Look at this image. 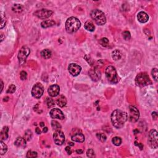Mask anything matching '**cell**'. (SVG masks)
Here are the masks:
<instances>
[{"mask_svg":"<svg viewBox=\"0 0 158 158\" xmlns=\"http://www.w3.org/2000/svg\"><path fill=\"white\" fill-rule=\"evenodd\" d=\"M56 24V22L53 20H46V21H43L41 24V26L43 29H47L48 27H52Z\"/></svg>","mask_w":158,"mask_h":158,"instance_id":"cell-19","label":"cell"},{"mask_svg":"<svg viewBox=\"0 0 158 158\" xmlns=\"http://www.w3.org/2000/svg\"><path fill=\"white\" fill-rule=\"evenodd\" d=\"M152 116H153V118L154 119V120H156L157 118V113L156 112H153L152 113Z\"/></svg>","mask_w":158,"mask_h":158,"instance_id":"cell-41","label":"cell"},{"mask_svg":"<svg viewBox=\"0 0 158 158\" xmlns=\"http://www.w3.org/2000/svg\"><path fill=\"white\" fill-rule=\"evenodd\" d=\"M66 152L67 153V154H71L72 153V150H71V148H70V146H66Z\"/></svg>","mask_w":158,"mask_h":158,"instance_id":"cell-40","label":"cell"},{"mask_svg":"<svg viewBox=\"0 0 158 158\" xmlns=\"http://www.w3.org/2000/svg\"><path fill=\"white\" fill-rule=\"evenodd\" d=\"M20 77H21V80H24L27 79V72L25 71L21 72L20 73Z\"/></svg>","mask_w":158,"mask_h":158,"instance_id":"cell-38","label":"cell"},{"mask_svg":"<svg viewBox=\"0 0 158 158\" xmlns=\"http://www.w3.org/2000/svg\"><path fill=\"white\" fill-rule=\"evenodd\" d=\"M76 153H77V154H82V153H83V151L82 150H80V149H79V150H76Z\"/></svg>","mask_w":158,"mask_h":158,"instance_id":"cell-42","label":"cell"},{"mask_svg":"<svg viewBox=\"0 0 158 158\" xmlns=\"http://www.w3.org/2000/svg\"><path fill=\"white\" fill-rule=\"evenodd\" d=\"M12 10L14 12L16 13H20L23 10V7L22 5L19 4H14L13 7H12Z\"/></svg>","mask_w":158,"mask_h":158,"instance_id":"cell-26","label":"cell"},{"mask_svg":"<svg viewBox=\"0 0 158 158\" xmlns=\"http://www.w3.org/2000/svg\"><path fill=\"white\" fill-rule=\"evenodd\" d=\"M6 19L3 17V15H1V29H3L5 26Z\"/></svg>","mask_w":158,"mask_h":158,"instance_id":"cell-39","label":"cell"},{"mask_svg":"<svg viewBox=\"0 0 158 158\" xmlns=\"http://www.w3.org/2000/svg\"><path fill=\"white\" fill-rule=\"evenodd\" d=\"M15 145L20 148H24L26 146V140L24 138L18 137L15 141Z\"/></svg>","mask_w":158,"mask_h":158,"instance_id":"cell-18","label":"cell"},{"mask_svg":"<svg viewBox=\"0 0 158 158\" xmlns=\"http://www.w3.org/2000/svg\"><path fill=\"white\" fill-rule=\"evenodd\" d=\"M53 14V11L51 10L42 9V10H37L34 13V15L37 17L41 19H45L50 17Z\"/></svg>","mask_w":158,"mask_h":158,"instance_id":"cell-10","label":"cell"},{"mask_svg":"<svg viewBox=\"0 0 158 158\" xmlns=\"http://www.w3.org/2000/svg\"><path fill=\"white\" fill-rule=\"evenodd\" d=\"M112 142L116 146H120L121 143H122V140L120 137H118V136H116L114 137L112 140Z\"/></svg>","mask_w":158,"mask_h":158,"instance_id":"cell-28","label":"cell"},{"mask_svg":"<svg viewBox=\"0 0 158 158\" xmlns=\"http://www.w3.org/2000/svg\"><path fill=\"white\" fill-rule=\"evenodd\" d=\"M1 92L3 91V82L2 80H1Z\"/></svg>","mask_w":158,"mask_h":158,"instance_id":"cell-44","label":"cell"},{"mask_svg":"<svg viewBox=\"0 0 158 158\" xmlns=\"http://www.w3.org/2000/svg\"><path fill=\"white\" fill-rule=\"evenodd\" d=\"M87 155L88 157H95V152L92 149H89L87 152Z\"/></svg>","mask_w":158,"mask_h":158,"instance_id":"cell-37","label":"cell"},{"mask_svg":"<svg viewBox=\"0 0 158 158\" xmlns=\"http://www.w3.org/2000/svg\"><path fill=\"white\" fill-rule=\"evenodd\" d=\"M16 87L14 85H11L9 87L8 90H7V93H13L16 91Z\"/></svg>","mask_w":158,"mask_h":158,"instance_id":"cell-36","label":"cell"},{"mask_svg":"<svg viewBox=\"0 0 158 158\" xmlns=\"http://www.w3.org/2000/svg\"><path fill=\"white\" fill-rule=\"evenodd\" d=\"M51 126L54 130H60L61 128V124L56 120H53L51 122Z\"/></svg>","mask_w":158,"mask_h":158,"instance_id":"cell-27","label":"cell"},{"mask_svg":"<svg viewBox=\"0 0 158 158\" xmlns=\"http://www.w3.org/2000/svg\"><path fill=\"white\" fill-rule=\"evenodd\" d=\"M53 140L57 145H62L65 141V136L61 130H56L53 135Z\"/></svg>","mask_w":158,"mask_h":158,"instance_id":"cell-11","label":"cell"},{"mask_svg":"<svg viewBox=\"0 0 158 158\" xmlns=\"http://www.w3.org/2000/svg\"><path fill=\"white\" fill-rule=\"evenodd\" d=\"M30 53V50L27 47H23L21 49L18 54V59H19V63L21 64H24L25 62L26 59Z\"/></svg>","mask_w":158,"mask_h":158,"instance_id":"cell-7","label":"cell"},{"mask_svg":"<svg viewBox=\"0 0 158 158\" xmlns=\"http://www.w3.org/2000/svg\"><path fill=\"white\" fill-rule=\"evenodd\" d=\"M37 157V153L33 151H29L27 153V157Z\"/></svg>","mask_w":158,"mask_h":158,"instance_id":"cell-33","label":"cell"},{"mask_svg":"<svg viewBox=\"0 0 158 158\" xmlns=\"http://www.w3.org/2000/svg\"><path fill=\"white\" fill-rule=\"evenodd\" d=\"M32 137V132L31 130H28L25 132L24 134V138L26 140V141H30Z\"/></svg>","mask_w":158,"mask_h":158,"instance_id":"cell-31","label":"cell"},{"mask_svg":"<svg viewBox=\"0 0 158 158\" xmlns=\"http://www.w3.org/2000/svg\"><path fill=\"white\" fill-rule=\"evenodd\" d=\"M140 117V113L138 109L133 106H129V114L128 119L131 122H136L138 120Z\"/></svg>","mask_w":158,"mask_h":158,"instance_id":"cell-9","label":"cell"},{"mask_svg":"<svg viewBox=\"0 0 158 158\" xmlns=\"http://www.w3.org/2000/svg\"><path fill=\"white\" fill-rule=\"evenodd\" d=\"M46 103H47L48 108H52L54 106V101L51 98H47L46 99Z\"/></svg>","mask_w":158,"mask_h":158,"instance_id":"cell-30","label":"cell"},{"mask_svg":"<svg viewBox=\"0 0 158 158\" xmlns=\"http://www.w3.org/2000/svg\"><path fill=\"white\" fill-rule=\"evenodd\" d=\"M128 118V115L125 112L121 110H115L112 113L111 122L116 128H121L125 125Z\"/></svg>","mask_w":158,"mask_h":158,"instance_id":"cell-1","label":"cell"},{"mask_svg":"<svg viewBox=\"0 0 158 158\" xmlns=\"http://www.w3.org/2000/svg\"><path fill=\"white\" fill-rule=\"evenodd\" d=\"M72 140L73 142H78V143H82L85 140V136L82 133H76L74 135H73L72 136Z\"/></svg>","mask_w":158,"mask_h":158,"instance_id":"cell-17","label":"cell"},{"mask_svg":"<svg viewBox=\"0 0 158 158\" xmlns=\"http://www.w3.org/2000/svg\"><path fill=\"white\" fill-rule=\"evenodd\" d=\"M69 145H71V146H73V145H74V144H73V143H69Z\"/></svg>","mask_w":158,"mask_h":158,"instance_id":"cell-48","label":"cell"},{"mask_svg":"<svg viewBox=\"0 0 158 158\" xmlns=\"http://www.w3.org/2000/svg\"><path fill=\"white\" fill-rule=\"evenodd\" d=\"M7 151V145L5 143H4L3 142V141L1 140L0 142V154L1 155H3L6 153Z\"/></svg>","mask_w":158,"mask_h":158,"instance_id":"cell-25","label":"cell"},{"mask_svg":"<svg viewBox=\"0 0 158 158\" xmlns=\"http://www.w3.org/2000/svg\"><path fill=\"white\" fill-rule=\"evenodd\" d=\"M81 27V23L77 18L74 17H69L66 22V29L69 33H74Z\"/></svg>","mask_w":158,"mask_h":158,"instance_id":"cell-2","label":"cell"},{"mask_svg":"<svg viewBox=\"0 0 158 158\" xmlns=\"http://www.w3.org/2000/svg\"><path fill=\"white\" fill-rule=\"evenodd\" d=\"M43 132L44 133H47L48 132V128L47 127H44L43 130Z\"/></svg>","mask_w":158,"mask_h":158,"instance_id":"cell-45","label":"cell"},{"mask_svg":"<svg viewBox=\"0 0 158 158\" xmlns=\"http://www.w3.org/2000/svg\"><path fill=\"white\" fill-rule=\"evenodd\" d=\"M122 57V53L119 50H116L112 53V58L114 61H118Z\"/></svg>","mask_w":158,"mask_h":158,"instance_id":"cell-23","label":"cell"},{"mask_svg":"<svg viewBox=\"0 0 158 158\" xmlns=\"http://www.w3.org/2000/svg\"><path fill=\"white\" fill-rule=\"evenodd\" d=\"M96 136H97L98 138L99 139L101 142H104L106 140L107 137L106 136V135L104 134V133H97V134H96Z\"/></svg>","mask_w":158,"mask_h":158,"instance_id":"cell-32","label":"cell"},{"mask_svg":"<svg viewBox=\"0 0 158 158\" xmlns=\"http://www.w3.org/2000/svg\"><path fill=\"white\" fill-rule=\"evenodd\" d=\"M138 20L141 23H146L148 21L149 16L145 12H140L137 15Z\"/></svg>","mask_w":158,"mask_h":158,"instance_id":"cell-16","label":"cell"},{"mask_svg":"<svg viewBox=\"0 0 158 158\" xmlns=\"http://www.w3.org/2000/svg\"><path fill=\"white\" fill-rule=\"evenodd\" d=\"M135 83L136 85L140 87H145L151 84V81L146 73H140L136 76Z\"/></svg>","mask_w":158,"mask_h":158,"instance_id":"cell-5","label":"cell"},{"mask_svg":"<svg viewBox=\"0 0 158 158\" xmlns=\"http://www.w3.org/2000/svg\"><path fill=\"white\" fill-rule=\"evenodd\" d=\"M51 51L50 50H48V49H46V50H43L41 52V56H42L44 59H49L51 57Z\"/></svg>","mask_w":158,"mask_h":158,"instance_id":"cell-24","label":"cell"},{"mask_svg":"<svg viewBox=\"0 0 158 158\" xmlns=\"http://www.w3.org/2000/svg\"><path fill=\"white\" fill-rule=\"evenodd\" d=\"M35 132H36V133H37V134H41V130H40V129L39 128H36V130H35Z\"/></svg>","mask_w":158,"mask_h":158,"instance_id":"cell-43","label":"cell"},{"mask_svg":"<svg viewBox=\"0 0 158 158\" xmlns=\"http://www.w3.org/2000/svg\"><path fill=\"white\" fill-rule=\"evenodd\" d=\"M157 73L158 72H157V69L156 68L153 69V70H152V72H151V74L153 77V79H154L156 82H157Z\"/></svg>","mask_w":158,"mask_h":158,"instance_id":"cell-34","label":"cell"},{"mask_svg":"<svg viewBox=\"0 0 158 158\" xmlns=\"http://www.w3.org/2000/svg\"><path fill=\"white\" fill-rule=\"evenodd\" d=\"M100 44L104 47H107L109 44V40L107 38H103L99 40Z\"/></svg>","mask_w":158,"mask_h":158,"instance_id":"cell-29","label":"cell"},{"mask_svg":"<svg viewBox=\"0 0 158 158\" xmlns=\"http://www.w3.org/2000/svg\"><path fill=\"white\" fill-rule=\"evenodd\" d=\"M9 128L7 127H4L1 132V140L2 141L6 140L8 138Z\"/></svg>","mask_w":158,"mask_h":158,"instance_id":"cell-20","label":"cell"},{"mask_svg":"<svg viewBox=\"0 0 158 158\" xmlns=\"http://www.w3.org/2000/svg\"><path fill=\"white\" fill-rule=\"evenodd\" d=\"M44 92V88L41 83L35 84L32 90V95L33 97L36 99L41 98Z\"/></svg>","mask_w":158,"mask_h":158,"instance_id":"cell-8","label":"cell"},{"mask_svg":"<svg viewBox=\"0 0 158 158\" xmlns=\"http://www.w3.org/2000/svg\"><path fill=\"white\" fill-rule=\"evenodd\" d=\"M1 41H2L3 40V33H1Z\"/></svg>","mask_w":158,"mask_h":158,"instance_id":"cell-46","label":"cell"},{"mask_svg":"<svg viewBox=\"0 0 158 158\" xmlns=\"http://www.w3.org/2000/svg\"><path fill=\"white\" fill-rule=\"evenodd\" d=\"M88 74L90 78L92 79V80L95 81V82L99 80V79H101V72L97 67H94V68L91 69L89 70Z\"/></svg>","mask_w":158,"mask_h":158,"instance_id":"cell-12","label":"cell"},{"mask_svg":"<svg viewBox=\"0 0 158 158\" xmlns=\"http://www.w3.org/2000/svg\"><path fill=\"white\" fill-rule=\"evenodd\" d=\"M122 35H123V37L124 38V40H129L131 38V35H130V33L128 31H125L122 33Z\"/></svg>","mask_w":158,"mask_h":158,"instance_id":"cell-35","label":"cell"},{"mask_svg":"<svg viewBox=\"0 0 158 158\" xmlns=\"http://www.w3.org/2000/svg\"><path fill=\"white\" fill-rule=\"evenodd\" d=\"M49 95L51 97H56L59 94L60 92V87L58 85H53L49 87L48 90Z\"/></svg>","mask_w":158,"mask_h":158,"instance_id":"cell-15","label":"cell"},{"mask_svg":"<svg viewBox=\"0 0 158 158\" xmlns=\"http://www.w3.org/2000/svg\"><path fill=\"white\" fill-rule=\"evenodd\" d=\"M50 116L53 119H60V120H63L65 117L62 111L57 108H54L51 110Z\"/></svg>","mask_w":158,"mask_h":158,"instance_id":"cell-14","label":"cell"},{"mask_svg":"<svg viewBox=\"0 0 158 158\" xmlns=\"http://www.w3.org/2000/svg\"><path fill=\"white\" fill-rule=\"evenodd\" d=\"M40 126H41V127H44V122H41V123L40 124Z\"/></svg>","mask_w":158,"mask_h":158,"instance_id":"cell-47","label":"cell"},{"mask_svg":"<svg viewBox=\"0 0 158 158\" xmlns=\"http://www.w3.org/2000/svg\"><path fill=\"white\" fill-rule=\"evenodd\" d=\"M84 27L87 30L90 32H93L95 30V25L93 24V23L90 21H87V22L85 23V25H84Z\"/></svg>","mask_w":158,"mask_h":158,"instance_id":"cell-22","label":"cell"},{"mask_svg":"<svg viewBox=\"0 0 158 158\" xmlns=\"http://www.w3.org/2000/svg\"><path fill=\"white\" fill-rule=\"evenodd\" d=\"M106 76L109 82L112 83H117L119 82V77H118L117 71L115 67L113 66H108L106 69Z\"/></svg>","mask_w":158,"mask_h":158,"instance_id":"cell-4","label":"cell"},{"mask_svg":"<svg viewBox=\"0 0 158 158\" xmlns=\"http://www.w3.org/2000/svg\"><path fill=\"white\" fill-rule=\"evenodd\" d=\"M157 132L156 130H151L149 133L148 144L153 149H156L158 146Z\"/></svg>","mask_w":158,"mask_h":158,"instance_id":"cell-6","label":"cell"},{"mask_svg":"<svg viewBox=\"0 0 158 158\" xmlns=\"http://www.w3.org/2000/svg\"><path fill=\"white\" fill-rule=\"evenodd\" d=\"M57 104L61 108H63L67 104V99L65 96H60L57 100Z\"/></svg>","mask_w":158,"mask_h":158,"instance_id":"cell-21","label":"cell"},{"mask_svg":"<svg viewBox=\"0 0 158 158\" xmlns=\"http://www.w3.org/2000/svg\"><path fill=\"white\" fill-rule=\"evenodd\" d=\"M91 18L99 25H103L106 22V18L104 13L99 10H95L91 13Z\"/></svg>","mask_w":158,"mask_h":158,"instance_id":"cell-3","label":"cell"},{"mask_svg":"<svg viewBox=\"0 0 158 158\" xmlns=\"http://www.w3.org/2000/svg\"><path fill=\"white\" fill-rule=\"evenodd\" d=\"M69 72L72 76H77L82 70V67L77 64L72 63L69 66Z\"/></svg>","mask_w":158,"mask_h":158,"instance_id":"cell-13","label":"cell"}]
</instances>
